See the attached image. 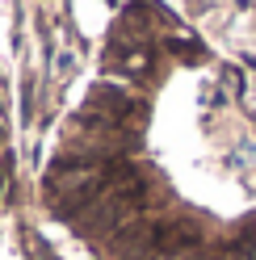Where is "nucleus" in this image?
Returning <instances> with one entry per match:
<instances>
[{
	"mask_svg": "<svg viewBox=\"0 0 256 260\" xmlns=\"http://www.w3.org/2000/svg\"><path fill=\"white\" fill-rule=\"evenodd\" d=\"M55 68H59V76H72L76 72V55H55Z\"/></svg>",
	"mask_w": 256,
	"mask_h": 260,
	"instance_id": "1",
	"label": "nucleus"
}]
</instances>
